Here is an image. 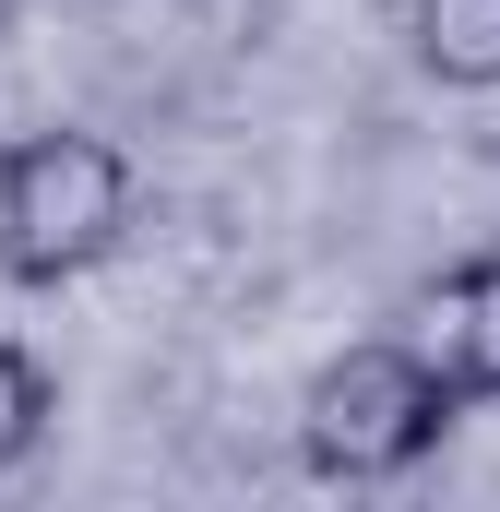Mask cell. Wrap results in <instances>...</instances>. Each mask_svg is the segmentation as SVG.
I'll list each match as a JSON object with an SVG mask.
<instances>
[{
  "label": "cell",
  "mask_w": 500,
  "mask_h": 512,
  "mask_svg": "<svg viewBox=\"0 0 500 512\" xmlns=\"http://www.w3.org/2000/svg\"><path fill=\"white\" fill-rule=\"evenodd\" d=\"M405 36H417V60L441 84H477V96L500 84V0H417Z\"/></svg>",
  "instance_id": "cell-4"
},
{
  "label": "cell",
  "mask_w": 500,
  "mask_h": 512,
  "mask_svg": "<svg viewBox=\"0 0 500 512\" xmlns=\"http://www.w3.org/2000/svg\"><path fill=\"white\" fill-rule=\"evenodd\" d=\"M310 465L322 477H405L441 429H453V370L429 346H346L310 382Z\"/></svg>",
  "instance_id": "cell-2"
},
{
  "label": "cell",
  "mask_w": 500,
  "mask_h": 512,
  "mask_svg": "<svg viewBox=\"0 0 500 512\" xmlns=\"http://www.w3.org/2000/svg\"><path fill=\"white\" fill-rule=\"evenodd\" d=\"M36 429H48V370L24 346H0V477L36 453Z\"/></svg>",
  "instance_id": "cell-5"
},
{
  "label": "cell",
  "mask_w": 500,
  "mask_h": 512,
  "mask_svg": "<svg viewBox=\"0 0 500 512\" xmlns=\"http://www.w3.org/2000/svg\"><path fill=\"white\" fill-rule=\"evenodd\" d=\"M120 227H131L120 143H96V131H24L0 155V274L60 286L96 251H120Z\"/></svg>",
  "instance_id": "cell-1"
},
{
  "label": "cell",
  "mask_w": 500,
  "mask_h": 512,
  "mask_svg": "<svg viewBox=\"0 0 500 512\" xmlns=\"http://www.w3.org/2000/svg\"><path fill=\"white\" fill-rule=\"evenodd\" d=\"M429 358L453 370V393H500V251L453 262L429 286Z\"/></svg>",
  "instance_id": "cell-3"
}]
</instances>
